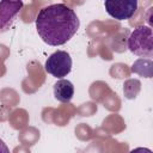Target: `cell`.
Segmentation results:
<instances>
[{"label": "cell", "instance_id": "1", "mask_svg": "<svg viewBox=\"0 0 153 153\" xmlns=\"http://www.w3.org/2000/svg\"><path fill=\"white\" fill-rule=\"evenodd\" d=\"M80 20L69 6L53 4L43 7L36 17L37 33L49 45L57 47L67 43L78 31Z\"/></svg>", "mask_w": 153, "mask_h": 153}, {"label": "cell", "instance_id": "2", "mask_svg": "<svg viewBox=\"0 0 153 153\" xmlns=\"http://www.w3.org/2000/svg\"><path fill=\"white\" fill-rule=\"evenodd\" d=\"M129 50L143 57H151L153 55V33L152 29L146 25H141L133 30L128 38Z\"/></svg>", "mask_w": 153, "mask_h": 153}, {"label": "cell", "instance_id": "3", "mask_svg": "<svg viewBox=\"0 0 153 153\" xmlns=\"http://www.w3.org/2000/svg\"><path fill=\"white\" fill-rule=\"evenodd\" d=\"M44 68L47 73L55 78L67 76L72 71V57L65 50H57L53 53L45 61Z\"/></svg>", "mask_w": 153, "mask_h": 153}, {"label": "cell", "instance_id": "4", "mask_svg": "<svg viewBox=\"0 0 153 153\" xmlns=\"http://www.w3.org/2000/svg\"><path fill=\"white\" fill-rule=\"evenodd\" d=\"M104 7L106 13L117 19V20H127L130 19L136 10H137V1L136 0H106L104 2Z\"/></svg>", "mask_w": 153, "mask_h": 153}, {"label": "cell", "instance_id": "5", "mask_svg": "<svg viewBox=\"0 0 153 153\" xmlns=\"http://www.w3.org/2000/svg\"><path fill=\"white\" fill-rule=\"evenodd\" d=\"M23 7L22 1H1L0 2V33L7 31L13 23L19 10Z\"/></svg>", "mask_w": 153, "mask_h": 153}, {"label": "cell", "instance_id": "6", "mask_svg": "<svg viewBox=\"0 0 153 153\" xmlns=\"http://www.w3.org/2000/svg\"><path fill=\"white\" fill-rule=\"evenodd\" d=\"M74 96V86L69 80L60 79L54 84V97L61 103H69Z\"/></svg>", "mask_w": 153, "mask_h": 153}, {"label": "cell", "instance_id": "7", "mask_svg": "<svg viewBox=\"0 0 153 153\" xmlns=\"http://www.w3.org/2000/svg\"><path fill=\"white\" fill-rule=\"evenodd\" d=\"M129 153H153V152L149 148H146V147H137V148L131 149Z\"/></svg>", "mask_w": 153, "mask_h": 153}, {"label": "cell", "instance_id": "8", "mask_svg": "<svg viewBox=\"0 0 153 153\" xmlns=\"http://www.w3.org/2000/svg\"><path fill=\"white\" fill-rule=\"evenodd\" d=\"M0 153H11L10 152V148L7 147V145L1 139H0Z\"/></svg>", "mask_w": 153, "mask_h": 153}]
</instances>
